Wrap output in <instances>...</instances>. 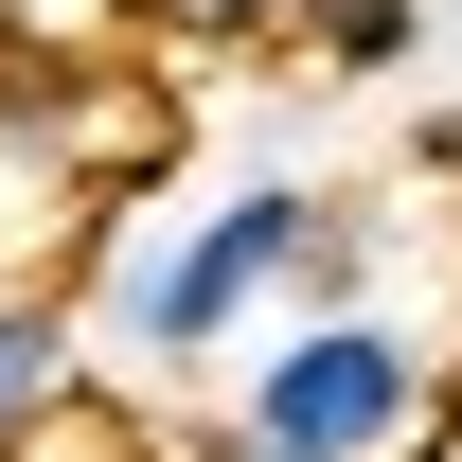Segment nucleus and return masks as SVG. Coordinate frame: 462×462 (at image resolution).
Listing matches in <instances>:
<instances>
[{
    "mask_svg": "<svg viewBox=\"0 0 462 462\" xmlns=\"http://www.w3.org/2000/svg\"><path fill=\"white\" fill-rule=\"evenodd\" d=\"M71 392H89V356H71V320H54V302H0V462L36 445V427H54Z\"/></svg>",
    "mask_w": 462,
    "mask_h": 462,
    "instance_id": "7ed1b4c3",
    "label": "nucleus"
},
{
    "mask_svg": "<svg viewBox=\"0 0 462 462\" xmlns=\"http://www.w3.org/2000/svg\"><path fill=\"white\" fill-rule=\"evenodd\" d=\"M302 231H320V196H302V178H249V196H214V214L178 231L161 267H125L107 338H125V356H161V374H196V356H214L231 320H249V302H285Z\"/></svg>",
    "mask_w": 462,
    "mask_h": 462,
    "instance_id": "f03ea898",
    "label": "nucleus"
},
{
    "mask_svg": "<svg viewBox=\"0 0 462 462\" xmlns=\"http://www.w3.org/2000/svg\"><path fill=\"white\" fill-rule=\"evenodd\" d=\"M302 0H125V36H161V54H249V36H285Z\"/></svg>",
    "mask_w": 462,
    "mask_h": 462,
    "instance_id": "39448f33",
    "label": "nucleus"
},
{
    "mask_svg": "<svg viewBox=\"0 0 462 462\" xmlns=\"http://www.w3.org/2000/svg\"><path fill=\"white\" fill-rule=\"evenodd\" d=\"M0 18H71V0H0ZM107 18H125V0H107Z\"/></svg>",
    "mask_w": 462,
    "mask_h": 462,
    "instance_id": "0eeeda50",
    "label": "nucleus"
},
{
    "mask_svg": "<svg viewBox=\"0 0 462 462\" xmlns=\"http://www.w3.org/2000/svg\"><path fill=\"white\" fill-rule=\"evenodd\" d=\"M285 54L302 71H409V54H427V0H302Z\"/></svg>",
    "mask_w": 462,
    "mask_h": 462,
    "instance_id": "20e7f679",
    "label": "nucleus"
},
{
    "mask_svg": "<svg viewBox=\"0 0 462 462\" xmlns=\"http://www.w3.org/2000/svg\"><path fill=\"white\" fill-rule=\"evenodd\" d=\"M427 161H445V178H462V107H445V125H427Z\"/></svg>",
    "mask_w": 462,
    "mask_h": 462,
    "instance_id": "423d86ee",
    "label": "nucleus"
},
{
    "mask_svg": "<svg viewBox=\"0 0 462 462\" xmlns=\"http://www.w3.org/2000/svg\"><path fill=\"white\" fill-rule=\"evenodd\" d=\"M427 427H445L427 338H409V320H374V302H320V320H285V338L249 356V392H231V445H214V462H409Z\"/></svg>",
    "mask_w": 462,
    "mask_h": 462,
    "instance_id": "f257e3e1",
    "label": "nucleus"
}]
</instances>
